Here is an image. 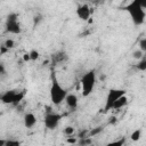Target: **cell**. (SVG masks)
<instances>
[{
    "label": "cell",
    "instance_id": "cell-1",
    "mask_svg": "<svg viewBox=\"0 0 146 146\" xmlns=\"http://www.w3.org/2000/svg\"><path fill=\"white\" fill-rule=\"evenodd\" d=\"M122 9L129 14V16L135 25H141L145 22V17H146L145 9L136 0H132L131 2L125 5L124 7H122Z\"/></svg>",
    "mask_w": 146,
    "mask_h": 146
},
{
    "label": "cell",
    "instance_id": "cell-2",
    "mask_svg": "<svg viewBox=\"0 0 146 146\" xmlns=\"http://www.w3.org/2000/svg\"><path fill=\"white\" fill-rule=\"evenodd\" d=\"M49 95H50V100L54 105H60L63 102H65V98L67 96V90L62 87V84L56 78H52Z\"/></svg>",
    "mask_w": 146,
    "mask_h": 146
},
{
    "label": "cell",
    "instance_id": "cell-3",
    "mask_svg": "<svg viewBox=\"0 0 146 146\" xmlns=\"http://www.w3.org/2000/svg\"><path fill=\"white\" fill-rule=\"evenodd\" d=\"M81 83V90H82V96L83 97H88L89 95H91V92L95 89L96 86V72L94 70L88 71L87 73H84L80 80Z\"/></svg>",
    "mask_w": 146,
    "mask_h": 146
},
{
    "label": "cell",
    "instance_id": "cell-4",
    "mask_svg": "<svg viewBox=\"0 0 146 146\" xmlns=\"http://www.w3.org/2000/svg\"><path fill=\"white\" fill-rule=\"evenodd\" d=\"M6 31L11 34H19L22 29L18 22V15L16 13H10L6 19Z\"/></svg>",
    "mask_w": 146,
    "mask_h": 146
},
{
    "label": "cell",
    "instance_id": "cell-5",
    "mask_svg": "<svg viewBox=\"0 0 146 146\" xmlns=\"http://www.w3.org/2000/svg\"><path fill=\"white\" fill-rule=\"evenodd\" d=\"M125 95V90L124 89H110L108 92H107V96H106V99H105V106H104V110L107 112L110 110H112V106L113 104L115 103L116 99H119L121 96Z\"/></svg>",
    "mask_w": 146,
    "mask_h": 146
},
{
    "label": "cell",
    "instance_id": "cell-6",
    "mask_svg": "<svg viewBox=\"0 0 146 146\" xmlns=\"http://www.w3.org/2000/svg\"><path fill=\"white\" fill-rule=\"evenodd\" d=\"M62 119V115L57 114V113H52V112H49L46 114L44 116V120H43V123H44V127L49 130H54L55 128H57V125L59 124V121Z\"/></svg>",
    "mask_w": 146,
    "mask_h": 146
},
{
    "label": "cell",
    "instance_id": "cell-7",
    "mask_svg": "<svg viewBox=\"0 0 146 146\" xmlns=\"http://www.w3.org/2000/svg\"><path fill=\"white\" fill-rule=\"evenodd\" d=\"M18 90H7L1 95V102L3 104H11L15 105L16 100H17V96H18Z\"/></svg>",
    "mask_w": 146,
    "mask_h": 146
},
{
    "label": "cell",
    "instance_id": "cell-8",
    "mask_svg": "<svg viewBox=\"0 0 146 146\" xmlns=\"http://www.w3.org/2000/svg\"><path fill=\"white\" fill-rule=\"evenodd\" d=\"M90 15H91V10H90V7L88 5H80L78 8H76V16L81 19V21H88L90 18Z\"/></svg>",
    "mask_w": 146,
    "mask_h": 146
},
{
    "label": "cell",
    "instance_id": "cell-9",
    "mask_svg": "<svg viewBox=\"0 0 146 146\" xmlns=\"http://www.w3.org/2000/svg\"><path fill=\"white\" fill-rule=\"evenodd\" d=\"M65 103L68 106V108H71L72 111H74V110L78 108L79 99H78L76 95H74V94H67V96L65 98Z\"/></svg>",
    "mask_w": 146,
    "mask_h": 146
},
{
    "label": "cell",
    "instance_id": "cell-10",
    "mask_svg": "<svg viewBox=\"0 0 146 146\" xmlns=\"http://www.w3.org/2000/svg\"><path fill=\"white\" fill-rule=\"evenodd\" d=\"M23 121H24V127L25 128H32L36 123V117L33 113H26L24 115Z\"/></svg>",
    "mask_w": 146,
    "mask_h": 146
},
{
    "label": "cell",
    "instance_id": "cell-11",
    "mask_svg": "<svg viewBox=\"0 0 146 146\" xmlns=\"http://www.w3.org/2000/svg\"><path fill=\"white\" fill-rule=\"evenodd\" d=\"M127 104H128V97H127L125 95H123V96H121L119 99L115 100V103H114L113 106H112V110H120V108L124 107Z\"/></svg>",
    "mask_w": 146,
    "mask_h": 146
},
{
    "label": "cell",
    "instance_id": "cell-12",
    "mask_svg": "<svg viewBox=\"0 0 146 146\" xmlns=\"http://www.w3.org/2000/svg\"><path fill=\"white\" fill-rule=\"evenodd\" d=\"M66 59H67V55H66V52H64V51H58V52H56V54H54V55L51 56V60H52L54 64L62 63V62H64V60H66Z\"/></svg>",
    "mask_w": 146,
    "mask_h": 146
},
{
    "label": "cell",
    "instance_id": "cell-13",
    "mask_svg": "<svg viewBox=\"0 0 146 146\" xmlns=\"http://www.w3.org/2000/svg\"><path fill=\"white\" fill-rule=\"evenodd\" d=\"M140 136H141V130L140 129H136L135 131H132V133L130 135V139L132 141H137L140 139Z\"/></svg>",
    "mask_w": 146,
    "mask_h": 146
},
{
    "label": "cell",
    "instance_id": "cell-14",
    "mask_svg": "<svg viewBox=\"0 0 146 146\" xmlns=\"http://www.w3.org/2000/svg\"><path fill=\"white\" fill-rule=\"evenodd\" d=\"M103 127H96V128H94V129H91L90 131H89V133H88V137H95V136H97V135H99L102 131H103Z\"/></svg>",
    "mask_w": 146,
    "mask_h": 146
},
{
    "label": "cell",
    "instance_id": "cell-15",
    "mask_svg": "<svg viewBox=\"0 0 146 146\" xmlns=\"http://www.w3.org/2000/svg\"><path fill=\"white\" fill-rule=\"evenodd\" d=\"M74 131H75V129H74L73 127H71V125L65 127V128H64V130H63L64 135H65V136H67V137H71V136L74 133Z\"/></svg>",
    "mask_w": 146,
    "mask_h": 146
},
{
    "label": "cell",
    "instance_id": "cell-16",
    "mask_svg": "<svg viewBox=\"0 0 146 146\" xmlns=\"http://www.w3.org/2000/svg\"><path fill=\"white\" fill-rule=\"evenodd\" d=\"M136 68H137L138 71H146V58L141 59V60H140V62L137 64Z\"/></svg>",
    "mask_w": 146,
    "mask_h": 146
},
{
    "label": "cell",
    "instance_id": "cell-17",
    "mask_svg": "<svg viewBox=\"0 0 146 146\" xmlns=\"http://www.w3.org/2000/svg\"><path fill=\"white\" fill-rule=\"evenodd\" d=\"M143 55H144V51H143V50H140V49L135 50V51L132 52V57H133L135 59H140V58L143 57Z\"/></svg>",
    "mask_w": 146,
    "mask_h": 146
},
{
    "label": "cell",
    "instance_id": "cell-18",
    "mask_svg": "<svg viewBox=\"0 0 146 146\" xmlns=\"http://www.w3.org/2000/svg\"><path fill=\"white\" fill-rule=\"evenodd\" d=\"M30 57H31V60H36L39 58V51L33 49L30 51Z\"/></svg>",
    "mask_w": 146,
    "mask_h": 146
},
{
    "label": "cell",
    "instance_id": "cell-19",
    "mask_svg": "<svg viewBox=\"0 0 146 146\" xmlns=\"http://www.w3.org/2000/svg\"><path fill=\"white\" fill-rule=\"evenodd\" d=\"M8 49H11V48H14L15 47V42H14V40H11V39H7L6 41H5V43H3Z\"/></svg>",
    "mask_w": 146,
    "mask_h": 146
},
{
    "label": "cell",
    "instance_id": "cell-20",
    "mask_svg": "<svg viewBox=\"0 0 146 146\" xmlns=\"http://www.w3.org/2000/svg\"><path fill=\"white\" fill-rule=\"evenodd\" d=\"M139 49L143 50L144 52H146V38H143L139 41Z\"/></svg>",
    "mask_w": 146,
    "mask_h": 146
},
{
    "label": "cell",
    "instance_id": "cell-21",
    "mask_svg": "<svg viewBox=\"0 0 146 146\" xmlns=\"http://www.w3.org/2000/svg\"><path fill=\"white\" fill-rule=\"evenodd\" d=\"M21 143L18 141V140H13V139H9V140H6V144H5V146H14V145H19Z\"/></svg>",
    "mask_w": 146,
    "mask_h": 146
},
{
    "label": "cell",
    "instance_id": "cell-22",
    "mask_svg": "<svg viewBox=\"0 0 146 146\" xmlns=\"http://www.w3.org/2000/svg\"><path fill=\"white\" fill-rule=\"evenodd\" d=\"M41 21H42V16H41V15L34 16V18H33V23H34V25H38V24H39Z\"/></svg>",
    "mask_w": 146,
    "mask_h": 146
},
{
    "label": "cell",
    "instance_id": "cell-23",
    "mask_svg": "<svg viewBox=\"0 0 146 146\" xmlns=\"http://www.w3.org/2000/svg\"><path fill=\"white\" fill-rule=\"evenodd\" d=\"M23 59H24V62H29V60H31V57H30V52H26V54H24V55H23Z\"/></svg>",
    "mask_w": 146,
    "mask_h": 146
},
{
    "label": "cell",
    "instance_id": "cell-24",
    "mask_svg": "<svg viewBox=\"0 0 146 146\" xmlns=\"http://www.w3.org/2000/svg\"><path fill=\"white\" fill-rule=\"evenodd\" d=\"M136 1H137L144 9H146V0H136Z\"/></svg>",
    "mask_w": 146,
    "mask_h": 146
},
{
    "label": "cell",
    "instance_id": "cell-25",
    "mask_svg": "<svg viewBox=\"0 0 146 146\" xmlns=\"http://www.w3.org/2000/svg\"><path fill=\"white\" fill-rule=\"evenodd\" d=\"M8 50H9V49H8L5 44H2V46H1V50H0V52H1V55H3V54H5V52H7Z\"/></svg>",
    "mask_w": 146,
    "mask_h": 146
},
{
    "label": "cell",
    "instance_id": "cell-26",
    "mask_svg": "<svg viewBox=\"0 0 146 146\" xmlns=\"http://www.w3.org/2000/svg\"><path fill=\"white\" fill-rule=\"evenodd\" d=\"M0 73H1L2 75H5V74H6V71H5V66H3V64H1V65H0Z\"/></svg>",
    "mask_w": 146,
    "mask_h": 146
},
{
    "label": "cell",
    "instance_id": "cell-27",
    "mask_svg": "<svg viewBox=\"0 0 146 146\" xmlns=\"http://www.w3.org/2000/svg\"><path fill=\"white\" fill-rule=\"evenodd\" d=\"M67 143H70V144H75L76 140H75L74 138H73V139H72V138H67Z\"/></svg>",
    "mask_w": 146,
    "mask_h": 146
}]
</instances>
